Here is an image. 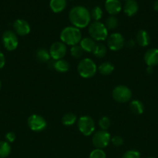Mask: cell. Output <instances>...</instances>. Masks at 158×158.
Masks as SVG:
<instances>
[{
    "label": "cell",
    "instance_id": "6da1fadb",
    "mask_svg": "<svg viewBox=\"0 0 158 158\" xmlns=\"http://www.w3.org/2000/svg\"><path fill=\"white\" fill-rule=\"evenodd\" d=\"M69 20L73 26L78 29H83L89 26L91 22V13L85 6H76L70 10Z\"/></svg>",
    "mask_w": 158,
    "mask_h": 158
},
{
    "label": "cell",
    "instance_id": "7a4b0ae2",
    "mask_svg": "<svg viewBox=\"0 0 158 158\" xmlns=\"http://www.w3.org/2000/svg\"><path fill=\"white\" fill-rule=\"evenodd\" d=\"M60 38L62 43L68 46H75L80 43L82 39L80 29L74 26H67L60 34Z\"/></svg>",
    "mask_w": 158,
    "mask_h": 158
},
{
    "label": "cell",
    "instance_id": "3957f363",
    "mask_svg": "<svg viewBox=\"0 0 158 158\" xmlns=\"http://www.w3.org/2000/svg\"><path fill=\"white\" fill-rule=\"evenodd\" d=\"M88 32L91 38L94 41H104L108 36L106 26L99 21H94L90 23L88 26Z\"/></svg>",
    "mask_w": 158,
    "mask_h": 158
},
{
    "label": "cell",
    "instance_id": "277c9868",
    "mask_svg": "<svg viewBox=\"0 0 158 158\" xmlns=\"http://www.w3.org/2000/svg\"><path fill=\"white\" fill-rule=\"evenodd\" d=\"M77 73L81 77L85 79L94 77L97 72V66L92 60L85 58L79 62L77 67Z\"/></svg>",
    "mask_w": 158,
    "mask_h": 158
},
{
    "label": "cell",
    "instance_id": "5b68a950",
    "mask_svg": "<svg viewBox=\"0 0 158 158\" xmlns=\"http://www.w3.org/2000/svg\"><path fill=\"white\" fill-rule=\"evenodd\" d=\"M77 127L83 135L88 137L94 131L95 123L94 120L89 116H82L77 120Z\"/></svg>",
    "mask_w": 158,
    "mask_h": 158
},
{
    "label": "cell",
    "instance_id": "8992f818",
    "mask_svg": "<svg viewBox=\"0 0 158 158\" xmlns=\"http://www.w3.org/2000/svg\"><path fill=\"white\" fill-rule=\"evenodd\" d=\"M112 97L116 102L126 103L132 98V91L128 86L119 85L113 89Z\"/></svg>",
    "mask_w": 158,
    "mask_h": 158
},
{
    "label": "cell",
    "instance_id": "52a82bcc",
    "mask_svg": "<svg viewBox=\"0 0 158 158\" xmlns=\"http://www.w3.org/2000/svg\"><path fill=\"white\" fill-rule=\"evenodd\" d=\"M111 136L107 131H97L92 137V143L97 149H104L109 144Z\"/></svg>",
    "mask_w": 158,
    "mask_h": 158
},
{
    "label": "cell",
    "instance_id": "ba28073f",
    "mask_svg": "<svg viewBox=\"0 0 158 158\" xmlns=\"http://www.w3.org/2000/svg\"><path fill=\"white\" fill-rule=\"evenodd\" d=\"M27 125L31 131L34 132H40L44 131L47 126L46 120L38 114H32L27 119Z\"/></svg>",
    "mask_w": 158,
    "mask_h": 158
},
{
    "label": "cell",
    "instance_id": "9c48e42d",
    "mask_svg": "<svg viewBox=\"0 0 158 158\" xmlns=\"http://www.w3.org/2000/svg\"><path fill=\"white\" fill-rule=\"evenodd\" d=\"M125 39L122 36V34L119 32L112 33L107 38V45H108V49L112 51L120 50L125 46Z\"/></svg>",
    "mask_w": 158,
    "mask_h": 158
},
{
    "label": "cell",
    "instance_id": "30bf717a",
    "mask_svg": "<svg viewBox=\"0 0 158 158\" xmlns=\"http://www.w3.org/2000/svg\"><path fill=\"white\" fill-rule=\"evenodd\" d=\"M4 47L8 51H13L17 48L19 44L16 34L11 30L5 31L2 37Z\"/></svg>",
    "mask_w": 158,
    "mask_h": 158
},
{
    "label": "cell",
    "instance_id": "8fae6325",
    "mask_svg": "<svg viewBox=\"0 0 158 158\" xmlns=\"http://www.w3.org/2000/svg\"><path fill=\"white\" fill-rule=\"evenodd\" d=\"M49 52L54 60H61L67 53L66 45L62 42H55L50 46Z\"/></svg>",
    "mask_w": 158,
    "mask_h": 158
},
{
    "label": "cell",
    "instance_id": "7c38bea8",
    "mask_svg": "<svg viewBox=\"0 0 158 158\" xmlns=\"http://www.w3.org/2000/svg\"><path fill=\"white\" fill-rule=\"evenodd\" d=\"M13 29L15 34L25 36L30 32V26L26 20L18 19L13 23Z\"/></svg>",
    "mask_w": 158,
    "mask_h": 158
},
{
    "label": "cell",
    "instance_id": "4fadbf2b",
    "mask_svg": "<svg viewBox=\"0 0 158 158\" xmlns=\"http://www.w3.org/2000/svg\"><path fill=\"white\" fill-rule=\"evenodd\" d=\"M144 62L147 66L154 67L158 65V49L151 48L144 54Z\"/></svg>",
    "mask_w": 158,
    "mask_h": 158
},
{
    "label": "cell",
    "instance_id": "5bb4252c",
    "mask_svg": "<svg viewBox=\"0 0 158 158\" xmlns=\"http://www.w3.org/2000/svg\"><path fill=\"white\" fill-rule=\"evenodd\" d=\"M105 9L108 14L115 15L122 10V4L119 0H106L105 2Z\"/></svg>",
    "mask_w": 158,
    "mask_h": 158
},
{
    "label": "cell",
    "instance_id": "9a60e30c",
    "mask_svg": "<svg viewBox=\"0 0 158 158\" xmlns=\"http://www.w3.org/2000/svg\"><path fill=\"white\" fill-rule=\"evenodd\" d=\"M150 37L148 32L144 29H140L136 35V43L141 47H146L150 44Z\"/></svg>",
    "mask_w": 158,
    "mask_h": 158
},
{
    "label": "cell",
    "instance_id": "2e32d148",
    "mask_svg": "<svg viewBox=\"0 0 158 158\" xmlns=\"http://www.w3.org/2000/svg\"><path fill=\"white\" fill-rule=\"evenodd\" d=\"M139 9V6L136 1L135 0H128L125 2V5L123 6V12L127 16H133L136 12H138Z\"/></svg>",
    "mask_w": 158,
    "mask_h": 158
},
{
    "label": "cell",
    "instance_id": "e0dca14e",
    "mask_svg": "<svg viewBox=\"0 0 158 158\" xmlns=\"http://www.w3.org/2000/svg\"><path fill=\"white\" fill-rule=\"evenodd\" d=\"M79 45L82 48L84 52H92L96 46V43L91 37H85V38L81 39Z\"/></svg>",
    "mask_w": 158,
    "mask_h": 158
},
{
    "label": "cell",
    "instance_id": "ac0fdd59",
    "mask_svg": "<svg viewBox=\"0 0 158 158\" xmlns=\"http://www.w3.org/2000/svg\"><path fill=\"white\" fill-rule=\"evenodd\" d=\"M67 6V0H50V8L54 13H58L65 9Z\"/></svg>",
    "mask_w": 158,
    "mask_h": 158
},
{
    "label": "cell",
    "instance_id": "d6986e66",
    "mask_svg": "<svg viewBox=\"0 0 158 158\" xmlns=\"http://www.w3.org/2000/svg\"><path fill=\"white\" fill-rule=\"evenodd\" d=\"M53 67L58 73H66L69 70L70 65L68 62L61 59V60H54Z\"/></svg>",
    "mask_w": 158,
    "mask_h": 158
},
{
    "label": "cell",
    "instance_id": "ffe728a7",
    "mask_svg": "<svg viewBox=\"0 0 158 158\" xmlns=\"http://www.w3.org/2000/svg\"><path fill=\"white\" fill-rule=\"evenodd\" d=\"M129 109L133 114L136 115H140L144 111V106L143 103L139 100H134L130 102L129 103Z\"/></svg>",
    "mask_w": 158,
    "mask_h": 158
},
{
    "label": "cell",
    "instance_id": "44dd1931",
    "mask_svg": "<svg viewBox=\"0 0 158 158\" xmlns=\"http://www.w3.org/2000/svg\"><path fill=\"white\" fill-rule=\"evenodd\" d=\"M114 66L111 63H109V62H104V63H101L99 67H98L99 72L102 75L104 76H108L112 74L113 71H114Z\"/></svg>",
    "mask_w": 158,
    "mask_h": 158
},
{
    "label": "cell",
    "instance_id": "7402d4cb",
    "mask_svg": "<svg viewBox=\"0 0 158 158\" xmlns=\"http://www.w3.org/2000/svg\"><path fill=\"white\" fill-rule=\"evenodd\" d=\"M61 122L66 127L72 126L77 122V116L73 113H67L62 117Z\"/></svg>",
    "mask_w": 158,
    "mask_h": 158
},
{
    "label": "cell",
    "instance_id": "603a6c76",
    "mask_svg": "<svg viewBox=\"0 0 158 158\" xmlns=\"http://www.w3.org/2000/svg\"><path fill=\"white\" fill-rule=\"evenodd\" d=\"M36 57H37V60L41 63L49 62L51 58L49 51L46 50V49H39L36 52Z\"/></svg>",
    "mask_w": 158,
    "mask_h": 158
},
{
    "label": "cell",
    "instance_id": "cb8c5ba5",
    "mask_svg": "<svg viewBox=\"0 0 158 158\" xmlns=\"http://www.w3.org/2000/svg\"><path fill=\"white\" fill-rule=\"evenodd\" d=\"M11 153V146L9 142L0 141V158H6Z\"/></svg>",
    "mask_w": 158,
    "mask_h": 158
},
{
    "label": "cell",
    "instance_id": "d4e9b609",
    "mask_svg": "<svg viewBox=\"0 0 158 158\" xmlns=\"http://www.w3.org/2000/svg\"><path fill=\"white\" fill-rule=\"evenodd\" d=\"M107 52L106 46L103 43H96V46L93 50L92 53L94 54V56L98 58H102L105 56Z\"/></svg>",
    "mask_w": 158,
    "mask_h": 158
},
{
    "label": "cell",
    "instance_id": "484cf974",
    "mask_svg": "<svg viewBox=\"0 0 158 158\" xmlns=\"http://www.w3.org/2000/svg\"><path fill=\"white\" fill-rule=\"evenodd\" d=\"M118 19L116 17H115L114 15H110L105 20V26H106L107 29H109V30H112V29H115L118 26Z\"/></svg>",
    "mask_w": 158,
    "mask_h": 158
},
{
    "label": "cell",
    "instance_id": "4316f807",
    "mask_svg": "<svg viewBox=\"0 0 158 158\" xmlns=\"http://www.w3.org/2000/svg\"><path fill=\"white\" fill-rule=\"evenodd\" d=\"M90 13H91V18H92L94 21H99L103 15V11L102 8L99 6H94L91 9V12Z\"/></svg>",
    "mask_w": 158,
    "mask_h": 158
},
{
    "label": "cell",
    "instance_id": "83f0119b",
    "mask_svg": "<svg viewBox=\"0 0 158 158\" xmlns=\"http://www.w3.org/2000/svg\"><path fill=\"white\" fill-rule=\"evenodd\" d=\"M71 55L75 59H79L83 56L84 50L82 49V48L81 47L80 45H75V46H71Z\"/></svg>",
    "mask_w": 158,
    "mask_h": 158
},
{
    "label": "cell",
    "instance_id": "f1b7e54d",
    "mask_svg": "<svg viewBox=\"0 0 158 158\" xmlns=\"http://www.w3.org/2000/svg\"><path fill=\"white\" fill-rule=\"evenodd\" d=\"M99 125L102 131H107L111 125V120L108 117H102L99 120Z\"/></svg>",
    "mask_w": 158,
    "mask_h": 158
},
{
    "label": "cell",
    "instance_id": "f546056e",
    "mask_svg": "<svg viewBox=\"0 0 158 158\" xmlns=\"http://www.w3.org/2000/svg\"><path fill=\"white\" fill-rule=\"evenodd\" d=\"M89 158H106V154L103 150L96 148L90 153Z\"/></svg>",
    "mask_w": 158,
    "mask_h": 158
},
{
    "label": "cell",
    "instance_id": "4dcf8cb0",
    "mask_svg": "<svg viewBox=\"0 0 158 158\" xmlns=\"http://www.w3.org/2000/svg\"><path fill=\"white\" fill-rule=\"evenodd\" d=\"M140 153L136 150H129L124 153L122 158H140Z\"/></svg>",
    "mask_w": 158,
    "mask_h": 158
},
{
    "label": "cell",
    "instance_id": "1f68e13d",
    "mask_svg": "<svg viewBox=\"0 0 158 158\" xmlns=\"http://www.w3.org/2000/svg\"><path fill=\"white\" fill-rule=\"evenodd\" d=\"M111 142L115 147H120L123 144L124 140L122 137L116 135V136H114L113 137H112Z\"/></svg>",
    "mask_w": 158,
    "mask_h": 158
},
{
    "label": "cell",
    "instance_id": "d6a6232c",
    "mask_svg": "<svg viewBox=\"0 0 158 158\" xmlns=\"http://www.w3.org/2000/svg\"><path fill=\"white\" fill-rule=\"evenodd\" d=\"M15 138H16L15 134L14 132H12V131L8 132L7 134H6V141L9 142V143H12V142L15 141Z\"/></svg>",
    "mask_w": 158,
    "mask_h": 158
},
{
    "label": "cell",
    "instance_id": "836d02e7",
    "mask_svg": "<svg viewBox=\"0 0 158 158\" xmlns=\"http://www.w3.org/2000/svg\"><path fill=\"white\" fill-rule=\"evenodd\" d=\"M6 64V58L2 52L0 51V69H2Z\"/></svg>",
    "mask_w": 158,
    "mask_h": 158
},
{
    "label": "cell",
    "instance_id": "e575fe53",
    "mask_svg": "<svg viewBox=\"0 0 158 158\" xmlns=\"http://www.w3.org/2000/svg\"><path fill=\"white\" fill-rule=\"evenodd\" d=\"M126 43V46L128 48H133L134 47L135 44H136V41L133 40H129Z\"/></svg>",
    "mask_w": 158,
    "mask_h": 158
},
{
    "label": "cell",
    "instance_id": "d590c367",
    "mask_svg": "<svg viewBox=\"0 0 158 158\" xmlns=\"http://www.w3.org/2000/svg\"><path fill=\"white\" fill-rule=\"evenodd\" d=\"M147 73L148 74H152L153 73V67H150V66H147V69H146Z\"/></svg>",
    "mask_w": 158,
    "mask_h": 158
},
{
    "label": "cell",
    "instance_id": "8d00e7d4",
    "mask_svg": "<svg viewBox=\"0 0 158 158\" xmlns=\"http://www.w3.org/2000/svg\"><path fill=\"white\" fill-rule=\"evenodd\" d=\"M153 9H154L155 11H156V12H158V0H156V1L153 2Z\"/></svg>",
    "mask_w": 158,
    "mask_h": 158
},
{
    "label": "cell",
    "instance_id": "74e56055",
    "mask_svg": "<svg viewBox=\"0 0 158 158\" xmlns=\"http://www.w3.org/2000/svg\"><path fill=\"white\" fill-rule=\"evenodd\" d=\"M0 89H1V81H0Z\"/></svg>",
    "mask_w": 158,
    "mask_h": 158
},
{
    "label": "cell",
    "instance_id": "f35d334b",
    "mask_svg": "<svg viewBox=\"0 0 158 158\" xmlns=\"http://www.w3.org/2000/svg\"><path fill=\"white\" fill-rule=\"evenodd\" d=\"M148 158H154V157H148Z\"/></svg>",
    "mask_w": 158,
    "mask_h": 158
},
{
    "label": "cell",
    "instance_id": "ab89813d",
    "mask_svg": "<svg viewBox=\"0 0 158 158\" xmlns=\"http://www.w3.org/2000/svg\"><path fill=\"white\" fill-rule=\"evenodd\" d=\"M126 1H128V0H126Z\"/></svg>",
    "mask_w": 158,
    "mask_h": 158
}]
</instances>
